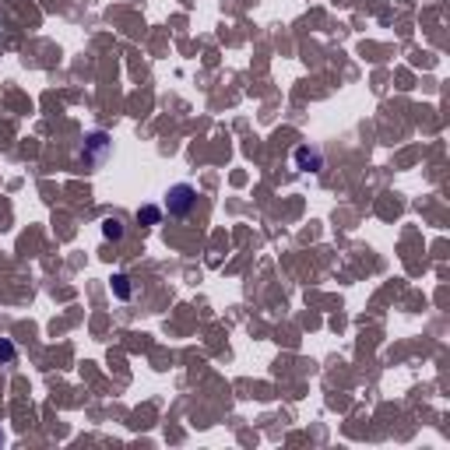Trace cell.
Listing matches in <instances>:
<instances>
[{"label":"cell","instance_id":"obj_2","mask_svg":"<svg viewBox=\"0 0 450 450\" xmlns=\"http://www.w3.org/2000/svg\"><path fill=\"white\" fill-rule=\"evenodd\" d=\"M295 166L303 169V173H317L324 169V155H320V148H295Z\"/></svg>","mask_w":450,"mask_h":450},{"label":"cell","instance_id":"obj_7","mask_svg":"<svg viewBox=\"0 0 450 450\" xmlns=\"http://www.w3.org/2000/svg\"><path fill=\"white\" fill-rule=\"evenodd\" d=\"M18 359V349L8 342V338H0V366H11Z\"/></svg>","mask_w":450,"mask_h":450},{"label":"cell","instance_id":"obj_4","mask_svg":"<svg viewBox=\"0 0 450 450\" xmlns=\"http://www.w3.org/2000/svg\"><path fill=\"white\" fill-rule=\"evenodd\" d=\"M112 295H117V299H130V295H134L127 275H112Z\"/></svg>","mask_w":450,"mask_h":450},{"label":"cell","instance_id":"obj_5","mask_svg":"<svg viewBox=\"0 0 450 450\" xmlns=\"http://www.w3.org/2000/svg\"><path fill=\"white\" fill-rule=\"evenodd\" d=\"M102 236L106 239H124V222L120 218H106L102 222Z\"/></svg>","mask_w":450,"mask_h":450},{"label":"cell","instance_id":"obj_3","mask_svg":"<svg viewBox=\"0 0 450 450\" xmlns=\"http://www.w3.org/2000/svg\"><path fill=\"white\" fill-rule=\"evenodd\" d=\"M88 148H92V152H85V162H99V159L109 152V137L99 130V134H92V137H88Z\"/></svg>","mask_w":450,"mask_h":450},{"label":"cell","instance_id":"obj_6","mask_svg":"<svg viewBox=\"0 0 450 450\" xmlns=\"http://www.w3.org/2000/svg\"><path fill=\"white\" fill-rule=\"evenodd\" d=\"M137 222H144V225H159V222H162V208H155V204L141 208V211H137Z\"/></svg>","mask_w":450,"mask_h":450},{"label":"cell","instance_id":"obj_8","mask_svg":"<svg viewBox=\"0 0 450 450\" xmlns=\"http://www.w3.org/2000/svg\"><path fill=\"white\" fill-rule=\"evenodd\" d=\"M0 443H4V436H0Z\"/></svg>","mask_w":450,"mask_h":450},{"label":"cell","instance_id":"obj_1","mask_svg":"<svg viewBox=\"0 0 450 450\" xmlns=\"http://www.w3.org/2000/svg\"><path fill=\"white\" fill-rule=\"evenodd\" d=\"M194 204H197V190L190 183H176V186H169V194H166V211H169V218H186L194 211Z\"/></svg>","mask_w":450,"mask_h":450}]
</instances>
